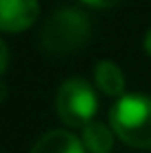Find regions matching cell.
Returning <instances> with one entry per match:
<instances>
[{
  "label": "cell",
  "mask_w": 151,
  "mask_h": 153,
  "mask_svg": "<svg viewBox=\"0 0 151 153\" xmlns=\"http://www.w3.org/2000/svg\"><path fill=\"white\" fill-rule=\"evenodd\" d=\"M38 0H0V27L7 33L25 31L38 18Z\"/></svg>",
  "instance_id": "cell-4"
},
{
  "label": "cell",
  "mask_w": 151,
  "mask_h": 153,
  "mask_svg": "<svg viewBox=\"0 0 151 153\" xmlns=\"http://www.w3.org/2000/svg\"><path fill=\"white\" fill-rule=\"evenodd\" d=\"M93 78H96V84L102 93L111 98H122L124 91V76L120 71V67L111 60H100L96 65V71H93Z\"/></svg>",
  "instance_id": "cell-6"
},
{
  "label": "cell",
  "mask_w": 151,
  "mask_h": 153,
  "mask_svg": "<svg viewBox=\"0 0 151 153\" xmlns=\"http://www.w3.org/2000/svg\"><path fill=\"white\" fill-rule=\"evenodd\" d=\"M87 4H91V7H96V9H111V7H116L120 0H85Z\"/></svg>",
  "instance_id": "cell-8"
},
{
  "label": "cell",
  "mask_w": 151,
  "mask_h": 153,
  "mask_svg": "<svg viewBox=\"0 0 151 153\" xmlns=\"http://www.w3.org/2000/svg\"><path fill=\"white\" fill-rule=\"evenodd\" d=\"M56 111L65 124L85 129L87 124H91V118L98 111V98L93 87L85 78H67L56 96Z\"/></svg>",
  "instance_id": "cell-3"
},
{
  "label": "cell",
  "mask_w": 151,
  "mask_h": 153,
  "mask_svg": "<svg viewBox=\"0 0 151 153\" xmlns=\"http://www.w3.org/2000/svg\"><path fill=\"white\" fill-rule=\"evenodd\" d=\"M85 144L69 131H47V133L33 144L31 153H85Z\"/></svg>",
  "instance_id": "cell-5"
},
{
  "label": "cell",
  "mask_w": 151,
  "mask_h": 153,
  "mask_svg": "<svg viewBox=\"0 0 151 153\" xmlns=\"http://www.w3.org/2000/svg\"><path fill=\"white\" fill-rule=\"evenodd\" d=\"M0 51H2V65H0V69L2 73L7 71V62H9V49H7V42H0Z\"/></svg>",
  "instance_id": "cell-9"
},
{
  "label": "cell",
  "mask_w": 151,
  "mask_h": 153,
  "mask_svg": "<svg viewBox=\"0 0 151 153\" xmlns=\"http://www.w3.org/2000/svg\"><path fill=\"white\" fill-rule=\"evenodd\" d=\"M144 49H147V53L151 56V29L147 31V36H144Z\"/></svg>",
  "instance_id": "cell-10"
},
{
  "label": "cell",
  "mask_w": 151,
  "mask_h": 153,
  "mask_svg": "<svg viewBox=\"0 0 151 153\" xmlns=\"http://www.w3.org/2000/svg\"><path fill=\"white\" fill-rule=\"evenodd\" d=\"M82 144L89 153H109L113 149V129L102 122H91L82 129Z\"/></svg>",
  "instance_id": "cell-7"
},
{
  "label": "cell",
  "mask_w": 151,
  "mask_h": 153,
  "mask_svg": "<svg viewBox=\"0 0 151 153\" xmlns=\"http://www.w3.org/2000/svg\"><path fill=\"white\" fill-rule=\"evenodd\" d=\"M113 133L124 144L151 149V98L142 93H127L109 111Z\"/></svg>",
  "instance_id": "cell-1"
},
{
  "label": "cell",
  "mask_w": 151,
  "mask_h": 153,
  "mask_svg": "<svg viewBox=\"0 0 151 153\" xmlns=\"http://www.w3.org/2000/svg\"><path fill=\"white\" fill-rule=\"evenodd\" d=\"M91 36V22L76 7H60L51 13L40 31V47L47 53H71Z\"/></svg>",
  "instance_id": "cell-2"
}]
</instances>
